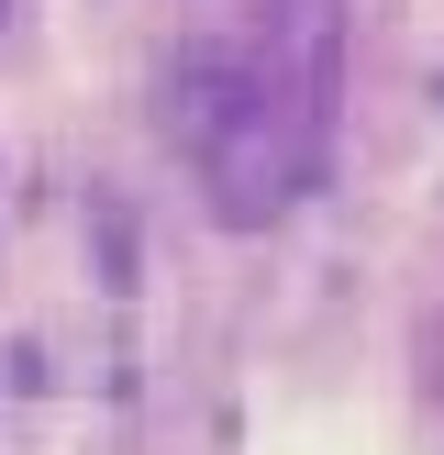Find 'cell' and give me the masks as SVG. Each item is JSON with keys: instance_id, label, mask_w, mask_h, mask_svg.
Masks as SVG:
<instances>
[{"instance_id": "2", "label": "cell", "mask_w": 444, "mask_h": 455, "mask_svg": "<svg viewBox=\"0 0 444 455\" xmlns=\"http://www.w3.org/2000/svg\"><path fill=\"white\" fill-rule=\"evenodd\" d=\"M0 12H12V0H0Z\"/></svg>"}, {"instance_id": "1", "label": "cell", "mask_w": 444, "mask_h": 455, "mask_svg": "<svg viewBox=\"0 0 444 455\" xmlns=\"http://www.w3.org/2000/svg\"><path fill=\"white\" fill-rule=\"evenodd\" d=\"M333 123V0H266L244 44H189L167 67V133L234 222L311 189Z\"/></svg>"}]
</instances>
